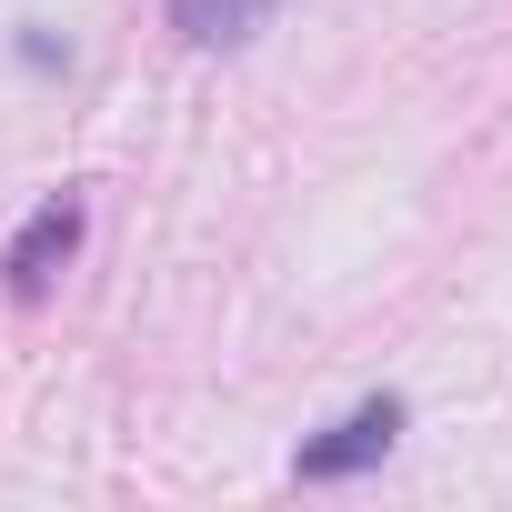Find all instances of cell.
<instances>
[{"instance_id":"cell-1","label":"cell","mask_w":512,"mask_h":512,"mask_svg":"<svg viewBox=\"0 0 512 512\" xmlns=\"http://www.w3.org/2000/svg\"><path fill=\"white\" fill-rule=\"evenodd\" d=\"M81 251V201L61 191V201H41L21 231H11V251H0V282H11V302H41L51 292V272Z\"/></svg>"},{"instance_id":"cell-2","label":"cell","mask_w":512,"mask_h":512,"mask_svg":"<svg viewBox=\"0 0 512 512\" xmlns=\"http://www.w3.org/2000/svg\"><path fill=\"white\" fill-rule=\"evenodd\" d=\"M392 442H402V402H392V392H372V402H352L322 442H302V462H292V472H302V482H342V472L382 462Z\"/></svg>"},{"instance_id":"cell-3","label":"cell","mask_w":512,"mask_h":512,"mask_svg":"<svg viewBox=\"0 0 512 512\" xmlns=\"http://www.w3.org/2000/svg\"><path fill=\"white\" fill-rule=\"evenodd\" d=\"M282 11V0H171V31L191 41V51H231V41H251Z\"/></svg>"}]
</instances>
